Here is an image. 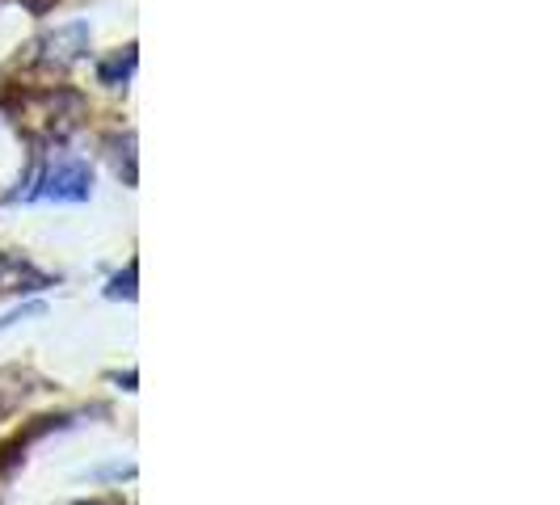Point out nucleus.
<instances>
[{
  "instance_id": "6",
  "label": "nucleus",
  "mask_w": 560,
  "mask_h": 505,
  "mask_svg": "<svg viewBox=\"0 0 560 505\" xmlns=\"http://www.w3.org/2000/svg\"><path fill=\"white\" fill-rule=\"evenodd\" d=\"M34 4H38V9H43V4H47V0H34Z\"/></svg>"
},
{
  "instance_id": "5",
  "label": "nucleus",
  "mask_w": 560,
  "mask_h": 505,
  "mask_svg": "<svg viewBox=\"0 0 560 505\" xmlns=\"http://www.w3.org/2000/svg\"><path fill=\"white\" fill-rule=\"evenodd\" d=\"M4 270H9V261H4V257H0V274H4Z\"/></svg>"
},
{
  "instance_id": "4",
  "label": "nucleus",
  "mask_w": 560,
  "mask_h": 505,
  "mask_svg": "<svg viewBox=\"0 0 560 505\" xmlns=\"http://www.w3.org/2000/svg\"><path fill=\"white\" fill-rule=\"evenodd\" d=\"M110 295H114V300H118V295H127V300H131V295H136V261H131V266H127V274H118V279H114Z\"/></svg>"
},
{
  "instance_id": "3",
  "label": "nucleus",
  "mask_w": 560,
  "mask_h": 505,
  "mask_svg": "<svg viewBox=\"0 0 560 505\" xmlns=\"http://www.w3.org/2000/svg\"><path fill=\"white\" fill-rule=\"evenodd\" d=\"M131 68H136V47H127V51H118L114 59H106L102 68H97V81L102 84H122L131 77Z\"/></svg>"
},
{
  "instance_id": "2",
  "label": "nucleus",
  "mask_w": 560,
  "mask_h": 505,
  "mask_svg": "<svg viewBox=\"0 0 560 505\" xmlns=\"http://www.w3.org/2000/svg\"><path fill=\"white\" fill-rule=\"evenodd\" d=\"M89 51V26H59L56 34L43 38V63H77Z\"/></svg>"
},
{
  "instance_id": "1",
  "label": "nucleus",
  "mask_w": 560,
  "mask_h": 505,
  "mask_svg": "<svg viewBox=\"0 0 560 505\" xmlns=\"http://www.w3.org/2000/svg\"><path fill=\"white\" fill-rule=\"evenodd\" d=\"M43 198L51 202H84L93 195V168L77 161V156H59L56 165L43 173Z\"/></svg>"
}]
</instances>
